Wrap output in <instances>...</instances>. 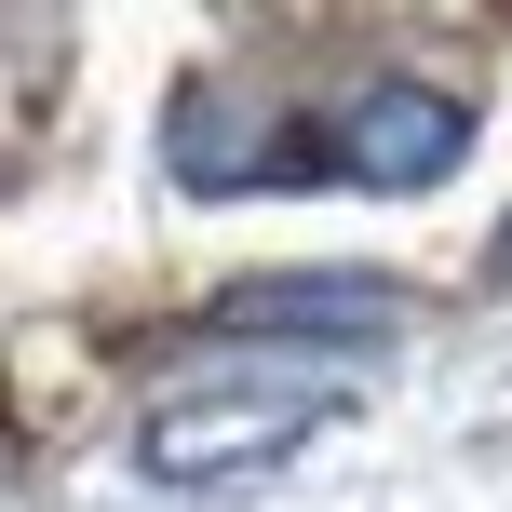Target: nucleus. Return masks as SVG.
I'll return each mask as SVG.
<instances>
[{
    "label": "nucleus",
    "mask_w": 512,
    "mask_h": 512,
    "mask_svg": "<svg viewBox=\"0 0 512 512\" xmlns=\"http://www.w3.org/2000/svg\"><path fill=\"white\" fill-rule=\"evenodd\" d=\"M459 149H472V108L432 95V81H351L337 108H310L283 135V162H324V176H364V189H432V176H459Z\"/></svg>",
    "instance_id": "f257e3e1"
},
{
    "label": "nucleus",
    "mask_w": 512,
    "mask_h": 512,
    "mask_svg": "<svg viewBox=\"0 0 512 512\" xmlns=\"http://www.w3.org/2000/svg\"><path fill=\"white\" fill-rule=\"evenodd\" d=\"M324 418H337V391H162L149 432H135V459H149L162 486H243V472L297 459Z\"/></svg>",
    "instance_id": "f03ea898"
},
{
    "label": "nucleus",
    "mask_w": 512,
    "mask_h": 512,
    "mask_svg": "<svg viewBox=\"0 0 512 512\" xmlns=\"http://www.w3.org/2000/svg\"><path fill=\"white\" fill-rule=\"evenodd\" d=\"M216 324L230 337H391V297L351 270H283V283H230Z\"/></svg>",
    "instance_id": "7ed1b4c3"
}]
</instances>
